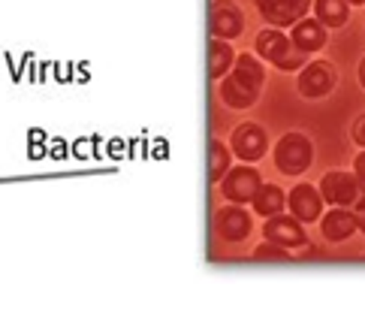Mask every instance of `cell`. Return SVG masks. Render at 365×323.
I'll use <instances>...</instances> for the list:
<instances>
[{
	"mask_svg": "<svg viewBox=\"0 0 365 323\" xmlns=\"http://www.w3.org/2000/svg\"><path fill=\"white\" fill-rule=\"evenodd\" d=\"M356 178H359L362 185H365V151H362L359 158H356Z\"/></svg>",
	"mask_w": 365,
	"mask_h": 323,
	"instance_id": "cell-22",
	"label": "cell"
},
{
	"mask_svg": "<svg viewBox=\"0 0 365 323\" xmlns=\"http://www.w3.org/2000/svg\"><path fill=\"white\" fill-rule=\"evenodd\" d=\"M263 232H266V239L272 245H281V248H299V245H308L305 230L299 227V221L284 217V215H272V221L263 227Z\"/></svg>",
	"mask_w": 365,
	"mask_h": 323,
	"instance_id": "cell-6",
	"label": "cell"
},
{
	"mask_svg": "<svg viewBox=\"0 0 365 323\" xmlns=\"http://www.w3.org/2000/svg\"><path fill=\"white\" fill-rule=\"evenodd\" d=\"M311 158H314V151H311V142L299 133H290L278 142L275 148V163L281 166V173H305L311 166Z\"/></svg>",
	"mask_w": 365,
	"mask_h": 323,
	"instance_id": "cell-3",
	"label": "cell"
},
{
	"mask_svg": "<svg viewBox=\"0 0 365 323\" xmlns=\"http://www.w3.org/2000/svg\"><path fill=\"white\" fill-rule=\"evenodd\" d=\"M356 230V217L354 215H347V212H329L323 217V236L329 239V242H341V239H347L350 232Z\"/></svg>",
	"mask_w": 365,
	"mask_h": 323,
	"instance_id": "cell-13",
	"label": "cell"
},
{
	"mask_svg": "<svg viewBox=\"0 0 365 323\" xmlns=\"http://www.w3.org/2000/svg\"><path fill=\"white\" fill-rule=\"evenodd\" d=\"M320 202H323V197L311 185H299L290 193V209L296 215V221H317L320 217Z\"/></svg>",
	"mask_w": 365,
	"mask_h": 323,
	"instance_id": "cell-11",
	"label": "cell"
},
{
	"mask_svg": "<svg viewBox=\"0 0 365 323\" xmlns=\"http://www.w3.org/2000/svg\"><path fill=\"white\" fill-rule=\"evenodd\" d=\"M293 6L299 9V16H305V12H308V6H311V0H293Z\"/></svg>",
	"mask_w": 365,
	"mask_h": 323,
	"instance_id": "cell-23",
	"label": "cell"
},
{
	"mask_svg": "<svg viewBox=\"0 0 365 323\" xmlns=\"http://www.w3.org/2000/svg\"><path fill=\"white\" fill-rule=\"evenodd\" d=\"M347 4H365V0H347Z\"/></svg>",
	"mask_w": 365,
	"mask_h": 323,
	"instance_id": "cell-26",
	"label": "cell"
},
{
	"mask_svg": "<svg viewBox=\"0 0 365 323\" xmlns=\"http://www.w3.org/2000/svg\"><path fill=\"white\" fill-rule=\"evenodd\" d=\"M254 209H257V215H266V217L281 215V209H284V193H281V188L263 185V188L257 190V197H254Z\"/></svg>",
	"mask_w": 365,
	"mask_h": 323,
	"instance_id": "cell-15",
	"label": "cell"
},
{
	"mask_svg": "<svg viewBox=\"0 0 365 323\" xmlns=\"http://www.w3.org/2000/svg\"><path fill=\"white\" fill-rule=\"evenodd\" d=\"M257 51L263 58H269L281 70H296L299 63H302V58H305V51H299L281 31H263L259 34L257 36Z\"/></svg>",
	"mask_w": 365,
	"mask_h": 323,
	"instance_id": "cell-2",
	"label": "cell"
},
{
	"mask_svg": "<svg viewBox=\"0 0 365 323\" xmlns=\"http://www.w3.org/2000/svg\"><path fill=\"white\" fill-rule=\"evenodd\" d=\"M362 193H365V185L356 178V173L354 175L350 173H329L320 185V197L335 202V205H354L362 200Z\"/></svg>",
	"mask_w": 365,
	"mask_h": 323,
	"instance_id": "cell-4",
	"label": "cell"
},
{
	"mask_svg": "<svg viewBox=\"0 0 365 323\" xmlns=\"http://www.w3.org/2000/svg\"><path fill=\"white\" fill-rule=\"evenodd\" d=\"M215 230L220 239L227 242H242L247 232H251V221H247V215L236 205H227V209H220L217 217H215Z\"/></svg>",
	"mask_w": 365,
	"mask_h": 323,
	"instance_id": "cell-10",
	"label": "cell"
},
{
	"mask_svg": "<svg viewBox=\"0 0 365 323\" xmlns=\"http://www.w3.org/2000/svg\"><path fill=\"white\" fill-rule=\"evenodd\" d=\"M332 88H335V67L326 61L308 63L305 73L299 76V91L305 97H323V94H329Z\"/></svg>",
	"mask_w": 365,
	"mask_h": 323,
	"instance_id": "cell-5",
	"label": "cell"
},
{
	"mask_svg": "<svg viewBox=\"0 0 365 323\" xmlns=\"http://www.w3.org/2000/svg\"><path fill=\"white\" fill-rule=\"evenodd\" d=\"M257 260H272V263H284L287 260V251L281 248V245H263V248L254 251Z\"/></svg>",
	"mask_w": 365,
	"mask_h": 323,
	"instance_id": "cell-19",
	"label": "cell"
},
{
	"mask_svg": "<svg viewBox=\"0 0 365 323\" xmlns=\"http://www.w3.org/2000/svg\"><path fill=\"white\" fill-rule=\"evenodd\" d=\"M359 79H362V88H365V61L359 63Z\"/></svg>",
	"mask_w": 365,
	"mask_h": 323,
	"instance_id": "cell-24",
	"label": "cell"
},
{
	"mask_svg": "<svg viewBox=\"0 0 365 323\" xmlns=\"http://www.w3.org/2000/svg\"><path fill=\"white\" fill-rule=\"evenodd\" d=\"M245 28V19L239 6L227 4V0H220V4H215L212 9V34L215 40H232V36H239Z\"/></svg>",
	"mask_w": 365,
	"mask_h": 323,
	"instance_id": "cell-8",
	"label": "cell"
},
{
	"mask_svg": "<svg viewBox=\"0 0 365 323\" xmlns=\"http://www.w3.org/2000/svg\"><path fill=\"white\" fill-rule=\"evenodd\" d=\"M259 88H263V67H259V61L254 55H242L236 61V67H232V76H227L220 94H224L227 106L247 109L257 100Z\"/></svg>",
	"mask_w": 365,
	"mask_h": 323,
	"instance_id": "cell-1",
	"label": "cell"
},
{
	"mask_svg": "<svg viewBox=\"0 0 365 323\" xmlns=\"http://www.w3.org/2000/svg\"><path fill=\"white\" fill-rule=\"evenodd\" d=\"M259 188H263V182H259V173H254L251 166L232 170V173L224 178V197H230L232 202H247V200H254Z\"/></svg>",
	"mask_w": 365,
	"mask_h": 323,
	"instance_id": "cell-7",
	"label": "cell"
},
{
	"mask_svg": "<svg viewBox=\"0 0 365 323\" xmlns=\"http://www.w3.org/2000/svg\"><path fill=\"white\" fill-rule=\"evenodd\" d=\"M230 173V151L224 142H212V163H208V182H224Z\"/></svg>",
	"mask_w": 365,
	"mask_h": 323,
	"instance_id": "cell-18",
	"label": "cell"
},
{
	"mask_svg": "<svg viewBox=\"0 0 365 323\" xmlns=\"http://www.w3.org/2000/svg\"><path fill=\"white\" fill-rule=\"evenodd\" d=\"M257 4H259V9H263V6H269V4H275V0H257Z\"/></svg>",
	"mask_w": 365,
	"mask_h": 323,
	"instance_id": "cell-25",
	"label": "cell"
},
{
	"mask_svg": "<svg viewBox=\"0 0 365 323\" xmlns=\"http://www.w3.org/2000/svg\"><path fill=\"white\" fill-rule=\"evenodd\" d=\"M354 139L359 142V145H365V115H362V118L356 121V127H354Z\"/></svg>",
	"mask_w": 365,
	"mask_h": 323,
	"instance_id": "cell-21",
	"label": "cell"
},
{
	"mask_svg": "<svg viewBox=\"0 0 365 323\" xmlns=\"http://www.w3.org/2000/svg\"><path fill=\"white\" fill-rule=\"evenodd\" d=\"M314 12L323 28H338L347 21V0H317Z\"/></svg>",
	"mask_w": 365,
	"mask_h": 323,
	"instance_id": "cell-14",
	"label": "cell"
},
{
	"mask_svg": "<svg viewBox=\"0 0 365 323\" xmlns=\"http://www.w3.org/2000/svg\"><path fill=\"white\" fill-rule=\"evenodd\" d=\"M354 217H356V227L365 232V193H362V200L356 202V215Z\"/></svg>",
	"mask_w": 365,
	"mask_h": 323,
	"instance_id": "cell-20",
	"label": "cell"
},
{
	"mask_svg": "<svg viewBox=\"0 0 365 323\" xmlns=\"http://www.w3.org/2000/svg\"><path fill=\"white\" fill-rule=\"evenodd\" d=\"M263 16L269 24H290V21H299V9L293 6V0H275V4L263 6Z\"/></svg>",
	"mask_w": 365,
	"mask_h": 323,
	"instance_id": "cell-17",
	"label": "cell"
},
{
	"mask_svg": "<svg viewBox=\"0 0 365 323\" xmlns=\"http://www.w3.org/2000/svg\"><path fill=\"white\" fill-rule=\"evenodd\" d=\"M232 151H236L242 160H259L266 151V133L259 130L257 124H242L239 130L232 133Z\"/></svg>",
	"mask_w": 365,
	"mask_h": 323,
	"instance_id": "cell-9",
	"label": "cell"
},
{
	"mask_svg": "<svg viewBox=\"0 0 365 323\" xmlns=\"http://www.w3.org/2000/svg\"><path fill=\"white\" fill-rule=\"evenodd\" d=\"M323 40H326V28L314 19H299L293 34H290V43L299 51H314V48L323 46Z\"/></svg>",
	"mask_w": 365,
	"mask_h": 323,
	"instance_id": "cell-12",
	"label": "cell"
},
{
	"mask_svg": "<svg viewBox=\"0 0 365 323\" xmlns=\"http://www.w3.org/2000/svg\"><path fill=\"white\" fill-rule=\"evenodd\" d=\"M230 67H232V48L224 40H215L208 46V73H212V79L224 76Z\"/></svg>",
	"mask_w": 365,
	"mask_h": 323,
	"instance_id": "cell-16",
	"label": "cell"
}]
</instances>
